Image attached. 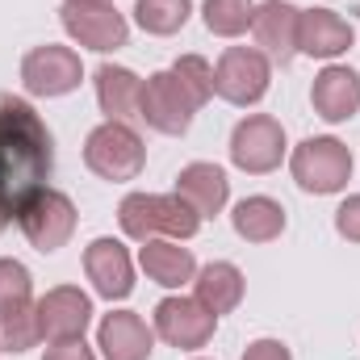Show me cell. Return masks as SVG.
<instances>
[{
  "mask_svg": "<svg viewBox=\"0 0 360 360\" xmlns=\"http://www.w3.org/2000/svg\"><path fill=\"white\" fill-rule=\"evenodd\" d=\"M84 164L101 180H113V184L117 180H134L143 172V164H147V147L126 122H105L84 143Z\"/></svg>",
  "mask_w": 360,
  "mask_h": 360,
  "instance_id": "cell-2",
  "label": "cell"
},
{
  "mask_svg": "<svg viewBox=\"0 0 360 360\" xmlns=\"http://www.w3.org/2000/svg\"><path fill=\"white\" fill-rule=\"evenodd\" d=\"M310 101H314V113L323 122H348L360 113V76L352 68H323L314 76V89H310Z\"/></svg>",
  "mask_w": 360,
  "mask_h": 360,
  "instance_id": "cell-16",
  "label": "cell"
},
{
  "mask_svg": "<svg viewBox=\"0 0 360 360\" xmlns=\"http://www.w3.org/2000/svg\"><path fill=\"white\" fill-rule=\"evenodd\" d=\"M297 17H302V8H293V4H285V0H264V4H256V13H252V34H256L260 51H264L269 59L289 63V59L297 55Z\"/></svg>",
  "mask_w": 360,
  "mask_h": 360,
  "instance_id": "cell-13",
  "label": "cell"
},
{
  "mask_svg": "<svg viewBox=\"0 0 360 360\" xmlns=\"http://www.w3.org/2000/svg\"><path fill=\"white\" fill-rule=\"evenodd\" d=\"M38 340H42V327H38V302H25V306H8V310H0V352H30Z\"/></svg>",
  "mask_w": 360,
  "mask_h": 360,
  "instance_id": "cell-22",
  "label": "cell"
},
{
  "mask_svg": "<svg viewBox=\"0 0 360 360\" xmlns=\"http://www.w3.org/2000/svg\"><path fill=\"white\" fill-rule=\"evenodd\" d=\"M172 72H176V80L184 84V92L197 101V109L214 96V68L201 55H180L176 63H172Z\"/></svg>",
  "mask_w": 360,
  "mask_h": 360,
  "instance_id": "cell-26",
  "label": "cell"
},
{
  "mask_svg": "<svg viewBox=\"0 0 360 360\" xmlns=\"http://www.w3.org/2000/svg\"><path fill=\"white\" fill-rule=\"evenodd\" d=\"M243 360H293V356L281 340H256V344H248Z\"/></svg>",
  "mask_w": 360,
  "mask_h": 360,
  "instance_id": "cell-29",
  "label": "cell"
},
{
  "mask_svg": "<svg viewBox=\"0 0 360 360\" xmlns=\"http://www.w3.org/2000/svg\"><path fill=\"white\" fill-rule=\"evenodd\" d=\"M13 218H17V214H13V210H8V205H4V201H0V231H4V226H8V222H13Z\"/></svg>",
  "mask_w": 360,
  "mask_h": 360,
  "instance_id": "cell-31",
  "label": "cell"
},
{
  "mask_svg": "<svg viewBox=\"0 0 360 360\" xmlns=\"http://www.w3.org/2000/svg\"><path fill=\"white\" fill-rule=\"evenodd\" d=\"M193 297L210 310V314H231L243 302V272L226 260H214L193 276Z\"/></svg>",
  "mask_w": 360,
  "mask_h": 360,
  "instance_id": "cell-19",
  "label": "cell"
},
{
  "mask_svg": "<svg viewBox=\"0 0 360 360\" xmlns=\"http://www.w3.org/2000/svg\"><path fill=\"white\" fill-rule=\"evenodd\" d=\"M252 13L256 4L252 0H205L201 17H205V30L218 34V38H235L252 25Z\"/></svg>",
  "mask_w": 360,
  "mask_h": 360,
  "instance_id": "cell-25",
  "label": "cell"
},
{
  "mask_svg": "<svg viewBox=\"0 0 360 360\" xmlns=\"http://www.w3.org/2000/svg\"><path fill=\"white\" fill-rule=\"evenodd\" d=\"M92 323V302L76 285H59L46 297H38V327L42 340L63 344V340H84V327Z\"/></svg>",
  "mask_w": 360,
  "mask_h": 360,
  "instance_id": "cell-11",
  "label": "cell"
},
{
  "mask_svg": "<svg viewBox=\"0 0 360 360\" xmlns=\"http://www.w3.org/2000/svg\"><path fill=\"white\" fill-rule=\"evenodd\" d=\"M46 360H96V356L84 348V340H63V344L46 348Z\"/></svg>",
  "mask_w": 360,
  "mask_h": 360,
  "instance_id": "cell-30",
  "label": "cell"
},
{
  "mask_svg": "<svg viewBox=\"0 0 360 360\" xmlns=\"http://www.w3.org/2000/svg\"><path fill=\"white\" fill-rule=\"evenodd\" d=\"M17 222L25 231V239L38 248V252H59L72 231H76V205L68 193L59 188H38L21 210H17Z\"/></svg>",
  "mask_w": 360,
  "mask_h": 360,
  "instance_id": "cell-4",
  "label": "cell"
},
{
  "mask_svg": "<svg viewBox=\"0 0 360 360\" xmlns=\"http://www.w3.org/2000/svg\"><path fill=\"white\" fill-rule=\"evenodd\" d=\"M117 222L130 239L147 243L160 235V197L155 193H130L122 205H117Z\"/></svg>",
  "mask_w": 360,
  "mask_h": 360,
  "instance_id": "cell-23",
  "label": "cell"
},
{
  "mask_svg": "<svg viewBox=\"0 0 360 360\" xmlns=\"http://www.w3.org/2000/svg\"><path fill=\"white\" fill-rule=\"evenodd\" d=\"M96 344H101L105 360H147L155 335H151V327H147L134 310H113V314L101 319Z\"/></svg>",
  "mask_w": 360,
  "mask_h": 360,
  "instance_id": "cell-15",
  "label": "cell"
},
{
  "mask_svg": "<svg viewBox=\"0 0 360 360\" xmlns=\"http://www.w3.org/2000/svg\"><path fill=\"white\" fill-rule=\"evenodd\" d=\"M80 80H84V68L72 46L46 42L21 59V84L30 96H63V92L80 89Z\"/></svg>",
  "mask_w": 360,
  "mask_h": 360,
  "instance_id": "cell-8",
  "label": "cell"
},
{
  "mask_svg": "<svg viewBox=\"0 0 360 360\" xmlns=\"http://www.w3.org/2000/svg\"><path fill=\"white\" fill-rule=\"evenodd\" d=\"M105 4H109V0H105Z\"/></svg>",
  "mask_w": 360,
  "mask_h": 360,
  "instance_id": "cell-32",
  "label": "cell"
},
{
  "mask_svg": "<svg viewBox=\"0 0 360 360\" xmlns=\"http://www.w3.org/2000/svg\"><path fill=\"white\" fill-rule=\"evenodd\" d=\"M30 293H34V285H30L25 264H17V260H0V310H8V306H25Z\"/></svg>",
  "mask_w": 360,
  "mask_h": 360,
  "instance_id": "cell-27",
  "label": "cell"
},
{
  "mask_svg": "<svg viewBox=\"0 0 360 360\" xmlns=\"http://www.w3.org/2000/svg\"><path fill=\"white\" fill-rule=\"evenodd\" d=\"M139 264H143V272H147L155 285H168V289H180L184 281L197 276L193 252L180 248L176 239H147L143 252H139Z\"/></svg>",
  "mask_w": 360,
  "mask_h": 360,
  "instance_id": "cell-18",
  "label": "cell"
},
{
  "mask_svg": "<svg viewBox=\"0 0 360 360\" xmlns=\"http://www.w3.org/2000/svg\"><path fill=\"white\" fill-rule=\"evenodd\" d=\"M289 168H293V180L306 193L327 197V193H340L352 180V155H348V147L340 139H306L293 151Z\"/></svg>",
  "mask_w": 360,
  "mask_h": 360,
  "instance_id": "cell-3",
  "label": "cell"
},
{
  "mask_svg": "<svg viewBox=\"0 0 360 360\" xmlns=\"http://www.w3.org/2000/svg\"><path fill=\"white\" fill-rule=\"evenodd\" d=\"M269 55L252 51V46H226L218 68H214V92L231 105H256L269 92Z\"/></svg>",
  "mask_w": 360,
  "mask_h": 360,
  "instance_id": "cell-5",
  "label": "cell"
},
{
  "mask_svg": "<svg viewBox=\"0 0 360 360\" xmlns=\"http://www.w3.org/2000/svg\"><path fill=\"white\" fill-rule=\"evenodd\" d=\"M176 193L201 218H214L226 205L231 180H226V172L218 164H188V168H180V176H176Z\"/></svg>",
  "mask_w": 360,
  "mask_h": 360,
  "instance_id": "cell-17",
  "label": "cell"
},
{
  "mask_svg": "<svg viewBox=\"0 0 360 360\" xmlns=\"http://www.w3.org/2000/svg\"><path fill=\"white\" fill-rule=\"evenodd\" d=\"M231 222H235V235L239 239H248V243H272L285 231V210L272 197H243L235 205Z\"/></svg>",
  "mask_w": 360,
  "mask_h": 360,
  "instance_id": "cell-21",
  "label": "cell"
},
{
  "mask_svg": "<svg viewBox=\"0 0 360 360\" xmlns=\"http://www.w3.org/2000/svg\"><path fill=\"white\" fill-rule=\"evenodd\" d=\"M55 168V143L46 122L21 96H0V201L17 214Z\"/></svg>",
  "mask_w": 360,
  "mask_h": 360,
  "instance_id": "cell-1",
  "label": "cell"
},
{
  "mask_svg": "<svg viewBox=\"0 0 360 360\" xmlns=\"http://www.w3.org/2000/svg\"><path fill=\"white\" fill-rule=\"evenodd\" d=\"M84 272L96 285V293L109 302H122L134 289V264L117 239H92L89 252H84Z\"/></svg>",
  "mask_w": 360,
  "mask_h": 360,
  "instance_id": "cell-12",
  "label": "cell"
},
{
  "mask_svg": "<svg viewBox=\"0 0 360 360\" xmlns=\"http://www.w3.org/2000/svg\"><path fill=\"white\" fill-rule=\"evenodd\" d=\"M218 327V314H210L197 297H164L155 306V335L172 348H205Z\"/></svg>",
  "mask_w": 360,
  "mask_h": 360,
  "instance_id": "cell-10",
  "label": "cell"
},
{
  "mask_svg": "<svg viewBox=\"0 0 360 360\" xmlns=\"http://www.w3.org/2000/svg\"><path fill=\"white\" fill-rule=\"evenodd\" d=\"M281 155H285V130L281 122L269 113H252L235 126L231 134V160L235 168L252 172V176H264L272 168H281Z\"/></svg>",
  "mask_w": 360,
  "mask_h": 360,
  "instance_id": "cell-9",
  "label": "cell"
},
{
  "mask_svg": "<svg viewBox=\"0 0 360 360\" xmlns=\"http://www.w3.org/2000/svg\"><path fill=\"white\" fill-rule=\"evenodd\" d=\"M59 17H63V30H68L80 46L101 51V55L126 46V38H130L126 17H122L113 4H105V0H68V4L59 8Z\"/></svg>",
  "mask_w": 360,
  "mask_h": 360,
  "instance_id": "cell-6",
  "label": "cell"
},
{
  "mask_svg": "<svg viewBox=\"0 0 360 360\" xmlns=\"http://www.w3.org/2000/svg\"><path fill=\"white\" fill-rule=\"evenodd\" d=\"M352 25L331 8H306L297 17V51L310 59H335L352 46Z\"/></svg>",
  "mask_w": 360,
  "mask_h": 360,
  "instance_id": "cell-14",
  "label": "cell"
},
{
  "mask_svg": "<svg viewBox=\"0 0 360 360\" xmlns=\"http://www.w3.org/2000/svg\"><path fill=\"white\" fill-rule=\"evenodd\" d=\"M335 231H340L348 243H360V193L348 197V201L335 210Z\"/></svg>",
  "mask_w": 360,
  "mask_h": 360,
  "instance_id": "cell-28",
  "label": "cell"
},
{
  "mask_svg": "<svg viewBox=\"0 0 360 360\" xmlns=\"http://www.w3.org/2000/svg\"><path fill=\"white\" fill-rule=\"evenodd\" d=\"M188 13H193V0H134L139 25H143L147 34H160V38L184 30Z\"/></svg>",
  "mask_w": 360,
  "mask_h": 360,
  "instance_id": "cell-24",
  "label": "cell"
},
{
  "mask_svg": "<svg viewBox=\"0 0 360 360\" xmlns=\"http://www.w3.org/2000/svg\"><path fill=\"white\" fill-rule=\"evenodd\" d=\"M139 96H143V80L130 68H96V101L109 113V122H130L139 117Z\"/></svg>",
  "mask_w": 360,
  "mask_h": 360,
  "instance_id": "cell-20",
  "label": "cell"
},
{
  "mask_svg": "<svg viewBox=\"0 0 360 360\" xmlns=\"http://www.w3.org/2000/svg\"><path fill=\"white\" fill-rule=\"evenodd\" d=\"M193 113H197V101L184 92V84L176 80V72H155L143 96H139V117L160 130V134H184L193 126Z\"/></svg>",
  "mask_w": 360,
  "mask_h": 360,
  "instance_id": "cell-7",
  "label": "cell"
}]
</instances>
